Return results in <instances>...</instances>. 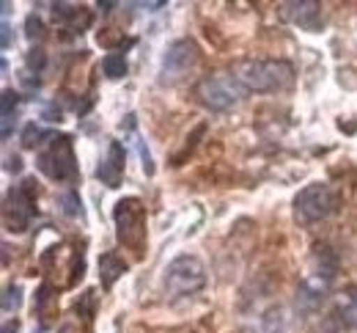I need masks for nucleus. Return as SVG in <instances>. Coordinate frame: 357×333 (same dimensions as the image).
Returning <instances> with one entry per match:
<instances>
[{"label":"nucleus","mask_w":357,"mask_h":333,"mask_svg":"<svg viewBox=\"0 0 357 333\" xmlns=\"http://www.w3.org/2000/svg\"><path fill=\"white\" fill-rule=\"evenodd\" d=\"M201 61V50L192 39H176L171 42L162 64H160V83L162 86H176L178 80H184Z\"/></svg>","instance_id":"8"},{"label":"nucleus","mask_w":357,"mask_h":333,"mask_svg":"<svg viewBox=\"0 0 357 333\" xmlns=\"http://www.w3.org/2000/svg\"><path fill=\"white\" fill-rule=\"evenodd\" d=\"M338 276V253L324 242V245H316L313 248V270L308 279L319 281V284L330 286Z\"/></svg>","instance_id":"13"},{"label":"nucleus","mask_w":357,"mask_h":333,"mask_svg":"<svg viewBox=\"0 0 357 333\" xmlns=\"http://www.w3.org/2000/svg\"><path fill=\"white\" fill-rule=\"evenodd\" d=\"M25 36L31 39V42H42L47 36V31H45V22L36 17V14H31L28 20H25Z\"/></svg>","instance_id":"21"},{"label":"nucleus","mask_w":357,"mask_h":333,"mask_svg":"<svg viewBox=\"0 0 357 333\" xmlns=\"http://www.w3.org/2000/svg\"><path fill=\"white\" fill-rule=\"evenodd\" d=\"M206 286V270L198 256H176L165 270V292L171 297H190Z\"/></svg>","instance_id":"7"},{"label":"nucleus","mask_w":357,"mask_h":333,"mask_svg":"<svg viewBox=\"0 0 357 333\" xmlns=\"http://www.w3.org/2000/svg\"><path fill=\"white\" fill-rule=\"evenodd\" d=\"M20 295H22V289H20V286L17 284L8 286V289H6V297H3V311H11V309L17 311V309H20V300H22Z\"/></svg>","instance_id":"22"},{"label":"nucleus","mask_w":357,"mask_h":333,"mask_svg":"<svg viewBox=\"0 0 357 333\" xmlns=\"http://www.w3.org/2000/svg\"><path fill=\"white\" fill-rule=\"evenodd\" d=\"M39 212V188H36V179L28 177L22 182H17L11 191L6 193V201H3V223L8 232H28L31 221L36 218Z\"/></svg>","instance_id":"3"},{"label":"nucleus","mask_w":357,"mask_h":333,"mask_svg":"<svg viewBox=\"0 0 357 333\" xmlns=\"http://www.w3.org/2000/svg\"><path fill=\"white\" fill-rule=\"evenodd\" d=\"M99 8H102V11H105V14H110V11H113V8H116V3H99Z\"/></svg>","instance_id":"25"},{"label":"nucleus","mask_w":357,"mask_h":333,"mask_svg":"<svg viewBox=\"0 0 357 333\" xmlns=\"http://www.w3.org/2000/svg\"><path fill=\"white\" fill-rule=\"evenodd\" d=\"M248 94V89L236 80L234 72H218V75H209L198 83V96L201 102L209 108V110H218L225 113L231 110L234 105H239Z\"/></svg>","instance_id":"5"},{"label":"nucleus","mask_w":357,"mask_h":333,"mask_svg":"<svg viewBox=\"0 0 357 333\" xmlns=\"http://www.w3.org/2000/svg\"><path fill=\"white\" fill-rule=\"evenodd\" d=\"M338 209V193L324 182H313L294 195V215L300 223H319L335 215Z\"/></svg>","instance_id":"6"},{"label":"nucleus","mask_w":357,"mask_h":333,"mask_svg":"<svg viewBox=\"0 0 357 333\" xmlns=\"http://www.w3.org/2000/svg\"><path fill=\"white\" fill-rule=\"evenodd\" d=\"M61 209H63L66 218H77V215L83 212V201H80L77 191H69L61 195Z\"/></svg>","instance_id":"20"},{"label":"nucleus","mask_w":357,"mask_h":333,"mask_svg":"<svg viewBox=\"0 0 357 333\" xmlns=\"http://www.w3.org/2000/svg\"><path fill=\"white\" fill-rule=\"evenodd\" d=\"M11 45V28H8V22H3V50Z\"/></svg>","instance_id":"23"},{"label":"nucleus","mask_w":357,"mask_h":333,"mask_svg":"<svg viewBox=\"0 0 357 333\" xmlns=\"http://www.w3.org/2000/svg\"><path fill=\"white\" fill-rule=\"evenodd\" d=\"M42 138H52L47 130H42L36 121H31V124H25V130H22V146L25 149H36V143H42Z\"/></svg>","instance_id":"19"},{"label":"nucleus","mask_w":357,"mask_h":333,"mask_svg":"<svg viewBox=\"0 0 357 333\" xmlns=\"http://www.w3.org/2000/svg\"><path fill=\"white\" fill-rule=\"evenodd\" d=\"M3 333H17V323H6V325H3Z\"/></svg>","instance_id":"26"},{"label":"nucleus","mask_w":357,"mask_h":333,"mask_svg":"<svg viewBox=\"0 0 357 333\" xmlns=\"http://www.w3.org/2000/svg\"><path fill=\"white\" fill-rule=\"evenodd\" d=\"M17 105H20V94L6 89L3 91V141L11 138V121L17 119Z\"/></svg>","instance_id":"16"},{"label":"nucleus","mask_w":357,"mask_h":333,"mask_svg":"<svg viewBox=\"0 0 357 333\" xmlns=\"http://www.w3.org/2000/svg\"><path fill=\"white\" fill-rule=\"evenodd\" d=\"M52 20H55V25H61L69 34H83L91 25V11L86 6H75V3H55Z\"/></svg>","instance_id":"12"},{"label":"nucleus","mask_w":357,"mask_h":333,"mask_svg":"<svg viewBox=\"0 0 357 333\" xmlns=\"http://www.w3.org/2000/svg\"><path fill=\"white\" fill-rule=\"evenodd\" d=\"M124 273H127V262H124L119 253L107 251V253L99 256V281H102L105 289H110Z\"/></svg>","instance_id":"14"},{"label":"nucleus","mask_w":357,"mask_h":333,"mask_svg":"<svg viewBox=\"0 0 357 333\" xmlns=\"http://www.w3.org/2000/svg\"><path fill=\"white\" fill-rule=\"evenodd\" d=\"M47 66V52L42 47H31V52L25 55V69H28V75H42Z\"/></svg>","instance_id":"18"},{"label":"nucleus","mask_w":357,"mask_h":333,"mask_svg":"<svg viewBox=\"0 0 357 333\" xmlns=\"http://www.w3.org/2000/svg\"><path fill=\"white\" fill-rule=\"evenodd\" d=\"M236 80L256 94H280L294 86V66L283 58H256L236 66Z\"/></svg>","instance_id":"1"},{"label":"nucleus","mask_w":357,"mask_h":333,"mask_svg":"<svg viewBox=\"0 0 357 333\" xmlns=\"http://www.w3.org/2000/svg\"><path fill=\"white\" fill-rule=\"evenodd\" d=\"M36 168L52 182H69L75 185L80 177L77 157H75V143L72 135H52L47 146L36 154Z\"/></svg>","instance_id":"2"},{"label":"nucleus","mask_w":357,"mask_h":333,"mask_svg":"<svg viewBox=\"0 0 357 333\" xmlns=\"http://www.w3.org/2000/svg\"><path fill=\"white\" fill-rule=\"evenodd\" d=\"M113 221H116L119 242L135 251L137 256H143V251H146V207H143V201L135 195L121 198L113 209Z\"/></svg>","instance_id":"4"},{"label":"nucleus","mask_w":357,"mask_h":333,"mask_svg":"<svg viewBox=\"0 0 357 333\" xmlns=\"http://www.w3.org/2000/svg\"><path fill=\"white\" fill-rule=\"evenodd\" d=\"M283 20H289L291 25L308 31V34H319L324 28V17H321V3L316 0H291L280 6Z\"/></svg>","instance_id":"10"},{"label":"nucleus","mask_w":357,"mask_h":333,"mask_svg":"<svg viewBox=\"0 0 357 333\" xmlns=\"http://www.w3.org/2000/svg\"><path fill=\"white\" fill-rule=\"evenodd\" d=\"M124 165H127V151L121 141H110L107 146V157L99 163L96 168V179L107 188H119L121 185V177H124Z\"/></svg>","instance_id":"11"},{"label":"nucleus","mask_w":357,"mask_h":333,"mask_svg":"<svg viewBox=\"0 0 357 333\" xmlns=\"http://www.w3.org/2000/svg\"><path fill=\"white\" fill-rule=\"evenodd\" d=\"M250 333H283V314H280V309H269L261 317H256Z\"/></svg>","instance_id":"15"},{"label":"nucleus","mask_w":357,"mask_h":333,"mask_svg":"<svg viewBox=\"0 0 357 333\" xmlns=\"http://www.w3.org/2000/svg\"><path fill=\"white\" fill-rule=\"evenodd\" d=\"M20 168H22L20 157H11V160H8V171H20Z\"/></svg>","instance_id":"24"},{"label":"nucleus","mask_w":357,"mask_h":333,"mask_svg":"<svg viewBox=\"0 0 357 333\" xmlns=\"http://www.w3.org/2000/svg\"><path fill=\"white\" fill-rule=\"evenodd\" d=\"M102 72H105V77H110V80H119V77H124L127 75V55L124 52H107L105 58H102Z\"/></svg>","instance_id":"17"},{"label":"nucleus","mask_w":357,"mask_h":333,"mask_svg":"<svg viewBox=\"0 0 357 333\" xmlns=\"http://www.w3.org/2000/svg\"><path fill=\"white\" fill-rule=\"evenodd\" d=\"M321 331L324 333H352L357 331V286H344L333 306L327 309L324 320H321Z\"/></svg>","instance_id":"9"}]
</instances>
